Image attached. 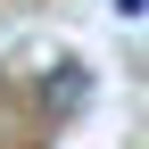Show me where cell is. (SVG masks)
Segmentation results:
<instances>
[{
    "label": "cell",
    "instance_id": "cell-2",
    "mask_svg": "<svg viewBox=\"0 0 149 149\" xmlns=\"http://www.w3.org/2000/svg\"><path fill=\"white\" fill-rule=\"evenodd\" d=\"M108 8H116L124 25H141V17H149V0H108Z\"/></svg>",
    "mask_w": 149,
    "mask_h": 149
},
{
    "label": "cell",
    "instance_id": "cell-1",
    "mask_svg": "<svg viewBox=\"0 0 149 149\" xmlns=\"http://www.w3.org/2000/svg\"><path fill=\"white\" fill-rule=\"evenodd\" d=\"M42 100H50V108H83V100H91V74H83V66H58V74L42 83Z\"/></svg>",
    "mask_w": 149,
    "mask_h": 149
}]
</instances>
